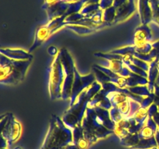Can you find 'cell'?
Wrapping results in <instances>:
<instances>
[{
	"mask_svg": "<svg viewBox=\"0 0 159 149\" xmlns=\"http://www.w3.org/2000/svg\"><path fill=\"white\" fill-rule=\"evenodd\" d=\"M1 137L7 141L10 147L15 141L20 139L22 133L20 123L14 117L12 113H6L1 116Z\"/></svg>",
	"mask_w": 159,
	"mask_h": 149,
	"instance_id": "52a82bcc",
	"label": "cell"
},
{
	"mask_svg": "<svg viewBox=\"0 0 159 149\" xmlns=\"http://www.w3.org/2000/svg\"><path fill=\"white\" fill-rule=\"evenodd\" d=\"M107 63H108V65L107 66V68L121 77L127 78L134 74V73L126 67L122 60L107 61Z\"/></svg>",
	"mask_w": 159,
	"mask_h": 149,
	"instance_id": "30bf717a",
	"label": "cell"
},
{
	"mask_svg": "<svg viewBox=\"0 0 159 149\" xmlns=\"http://www.w3.org/2000/svg\"><path fill=\"white\" fill-rule=\"evenodd\" d=\"M15 149H21V148H20V147H16Z\"/></svg>",
	"mask_w": 159,
	"mask_h": 149,
	"instance_id": "836d02e7",
	"label": "cell"
},
{
	"mask_svg": "<svg viewBox=\"0 0 159 149\" xmlns=\"http://www.w3.org/2000/svg\"><path fill=\"white\" fill-rule=\"evenodd\" d=\"M135 49L136 52L142 54H148L153 49V45L152 42H148V43H142V44L135 45Z\"/></svg>",
	"mask_w": 159,
	"mask_h": 149,
	"instance_id": "603a6c76",
	"label": "cell"
},
{
	"mask_svg": "<svg viewBox=\"0 0 159 149\" xmlns=\"http://www.w3.org/2000/svg\"><path fill=\"white\" fill-rule=\"evenodd\" d=\"M158 106V112H159V106Z\"/></svg>",
	"mask_w": 159,
	"mask_h": 149,
	"instance_id": "e575fe53",
	"label": "cell"
},
{
	"mask_svg": "<svg viewBox=\"0 0 159 149\" xmlns=\"http://www.w3.org/2000/svg\"><path fill=\"white\" fill-rule=\"evenodd\" d=\"M52 29H51L50 24L47 25V26H42V27L39 28L37 30V33L35 34V37H34V41L32 46L30 47V51H33L40 46L50 35L52 34Z\"/></svg>",
	"mask_w": 159,
	"mask_h": 149,
	"instance_id": "8fae6325",
	"label": "cell"
},
{
	"mask_svg": "<svg viewBox=\"0 0 159 149\" xmlns=\"http://www.w3.org/2000/svg\"><path fill=\"white\" fill-rule=\"evenodd\" d=\"M96 81L95 73H90L87 75H81L78 71L76 67H75V78L73 82L72 90H71V98H70L69 106H71L77 100L79 95L91 86Z\"/></svg>",
	"mask_w": 159,
	"mask_h": 149,
	"instance_id": "ba28073f",
	"label": "cell"
},
{
	"mask_svg": "<svg viewBox=\"0 0 159 149\" xmlns=\"http://www.w3.org/2000/svg\"><path fill=\"white\" fill-rule=\"evenodd\" d=\"M57 52V48H55L54 47H51L48 48V53H49L51 55L54 56Z\"/></svg>",
	"mask_w": 159,
	"mask_h": 149,
	"instance_id": "83f0119b",
	"label": "cell"
},
{
	"mask_svg": "<svg viewBox=\"0 0 159 149\" xmlns=\"http://www.w3.org/2000/svg\"><path fill=\"white\" fill-rule=\"evenodd\" d=\"M1 149H6V148H1Z\"/></svg>",
	"mask_w": 159,
	"mask_h": 149,
	"instance_id": "d590c367",
	"label": "cell"
},
{
	"mask_svg": "<svg viewBox=\"0 0 159 149\" xmlns=\"http://www.w3.org/2000/svg\"><path fill=\"white\" fill-rule=\"evenodd\" d=\"M1 54L16 61H28L33 59V55L30 52L19 48H1Z\"/></svg>",
	"mask_w": 159,
	"mask_h": 149,
	"instance_id": "9c48e42d",
	"label": "cell"
},
{
	"mask_svg": "<svg viewBox=\"0 0 159 149\" xmlns=\"http://www.w3.org/2000/svg\"><path fill=\"white\" fill-rule=\"evenodd\" d=\"M140 140L141 139H140L138 133H134V134H128L127 136L124 137V138L120 139V141L121 145L132 148L139 143Z\"/></svg>",
	"mask_w": 159,
	"mask_h": 149,
	"instance_id": "e0dca14e",
	"label": "cell"
},
{
	"mask_svg": "<svg viewBox=\"0 0 159 149\" xmlns=\"http://www.w3.org/2000/svg\"><path fill=\"white\" fill-rule=\"evenodd\" d=\"M157 68H158V70L159 71V60L158 61V62H157Z\"/></svg>",
	"mask_w": 159,
	"mask_h": 149,
	"instance_id": "1f68e13d",
	"label": "cell"
},
{
	"mask_svg": "<svg viewBox=\"0 0 159 149\" xmlns=\"http://www.w3.org/2000/svg\"><path fill=\"white\" fill-rule=\"evenodd\" d=\"M60 55L61 62L64 68L65 79H64L63 86H62L61 99L64 100L70 99L72 90L73 82L75 78V65L74 61L71 57L69 53L65 48H62L58 52Z\"/></svg>",
	"mask_w": 159,
	"mask_h": 149,
	"instance_id": "8992f818",
	"label": "cell"
},
{
	"mask_svg": "<svg viewBox=\"0 0 159 149\" xmlns=\"http://www.w3.org/2000/svg\"><path fill=\"white\" fill-rule=\"evenodd\" d=\"M114 9L113 8H110L107 9L104 14V21L109 22L110 20H113V16H114Z\"/></svg>",
	"mask_w": 159,
	"mask_h": 149,
	"instance_id": "484cf974",
	"label": "cell"
},
{
	"mask_svg": "<svg viewBox=\"0 0 159 149\" xmlns=\"http://www.w3.org/2000/svg\"><path fill=\"white\" fill-rule=\"evenodd\" d=\"M129 91L133 94L140 96H155V94L150 93L147 85H136L127 88Z\"/></svg>",
	"mask_w": 159,
	"mask_h": 149,
	"instance_id": "d6986e66",
	"label": "cell"
},
{
	"mask_svg": "<svg viewBox=\"0 0 159 149\" xmlns=\"http://www.w3.org/2000/svg\"><path fill=\"white\" fill-rule=\"evenodd\" d=\"M123 57H124L126 60L128 61L129 62H130V63L133 64V65H136V66H138V68H141V69H143L144 71H145L146 72L148 71L149 65H150V64L148 63V62L144 61L141 60V59L137 58V57H134V56L132 55L123 56Z\"/></svg>",
	"mask_w": 159,
	"mask_h": 149,
	"instance_id": "ffe728a7",
	"label": "cell"
},
{
	"mask_svg": "<svg viewBox=\"0 0 159 149\" xmlns=\"http://www.w3.org/2000/svg\"><path fill=\"white\" fill-rule=\"evenodd\" d=\"M154 94L157 97H159V85L157 84H155V87H154Z\"/></svg>",
	"mask_w": 159,
	"mask_h": 149,
	"instance_id": "f546056e",
	"label": "cell"
},
{
	"mask_svg": "<svg viewBox=\"0 0 159 149\" xmlns=\"http://www.w3.org/2000/svg\"><path fill=\"white\" fill-rule=\"evenodd\" d=\"M158 105H156V104L154 102V103H152V105L148 108V116H150V117H152V116H153L155 113H158Z\"/></svg>",
	"mask_w": 159,
	"mask_h": 149,
	"instance_id": "4316f807",
	"label": "cell"
},
{
	"mask_svg": "<svg viewBox=\"0 0 159 149\" xmlns=\"http://www.w3.org/2000/svg\"><path fill=\"white\" fill-rule=\"evenodd\" d=\"M152 35L151 31L146 26H141L136 30L134 39V45H139L151 42Z\"/></svg>",
	"mask_w": 159,
	"mask_h": 149,
	"instance_id": "5bb4252c",
	"label": "cell"
},
{
	"mask_svg": "<svg viewBox=\"0 0 159 149\" xmlns=\"http://www.w3.org/2000/svg\"><path fill=\"white\" fill-rule=\"evenodd\" d=\"M151 149H159V147H158V146H156V147H152V148H151Z\"/></svg>",
	"mask_w": 159,
	"mask_h": 149,
	"instance_id": "d6a6232c",
	"label": "cell"
},
{
	"mask_svg": "<svg viewBox=\"0 0 159 149\" xmlns=\"http://www.w3.org/2000/svg\"><path fill=\"white\" fill-rule=\"evenodd\" d=\"M93 67L96 68L97 69L100 70L101 71L105 73L107 75H108L111 79L112 83L115 84V85H116L120 88H127V78L121 77V76L118 75L117 74L113 72V71H111L110 68L101 66V65H94Z\"/></svg>",
	"mask_w": 159,
	"mask_h": 149,
	"instance_id": "7c38bea8",
	"label": "cell"
},
{
	"mask_svg": "<svg viewBox=\"0 0 159 149\" xmlns=\"http://www.w3.org/2000/svg\"><path fill=\"white\" fill-rule=\"evenodd\" d=\"M152 119L154 120V121L155 122V124L158 125V127H159V112L155 113L153 116H152Z\"/></svg>",
	"mask_w": 159,
	"mask_h": 149,
	"instance_id": "f1b7e54d",
	"label": "cell"
},
{
	"mask_svg": "<svg viewBox=\"0 0 159 149\" xmlns=\"http://www.w3.org/2000/svg\"><path fill=\"white\" fill-rule=\"evenodd\" d=\"M73 133V144L76 145L78 149H87L89 146L88 141L85 139L84 136L83 129L82 124L76 126L74 129H72Z\"/></svg>",
	"mask_w": 159,
	"mask_h": 149,
	"instance_id": "4fadbf2b",
	"label": "cell"
},
{
	"mask_svg": "<svg viewBox=\"0 0 159 149\" xmlns=\"http://www.w3.org/2000/svg\"><path fill=\"white\" fill-rule=\"evenodd\" d=\"M108 99H110V102L112 104V107H116L119 104L125 102L129 99L128 96L124 93H120V92H113L107 95Z\"/></svg>",
	"mask_w": 159,
	"mask_h": 149,
	"instance_id": "2e32d148",
	"label": "cell"
},
{
	"mask_svg": "<svg viewBox=\"0 0 159 149\" xmlns=\"http://www.w3.org/2000/svg\"><path fill=\"white\" fill-rule=\"evenodd\" d=\"M159 60V57H156L152 62H151L149 65V69L148 71V88L151 93L154 94V87H155V81H156L157 77L159 74V71L157 68V62Z\"/></svg>",
	"mask_w": 159,
	"mask_h": 149,
	"instance_id": "9a60e30c",
	"label": "cell"
},
{
	"mask_svg": "<svg viewBox=\"0 0 159 149\" xmlns=\"http://www.w3.org/2000/svg\"><path fill=\"white\" fill-rule=\"evenodd\" d=\"M136 52V49H135V45H130V46H126L124 47L117 48V49H114L113 51H110V53L112 54H119L121 56H128L132 55Z\"/></svg>",
	"mask_w": 159,
	"mask_h": 149,
	"instance_id": "44dd1931",
	"label": "cell"
},
{
	"mask_svg": "<svg viewBox=\"0 0 159 149\" xmlns=\"http://www.w3.org/2000/svg\"><path fill=\"white\" fill-rule=\"evenodd\" d=\"M31 60L16 61L0 56V83L2 85H16L24 79Z\"/></svg>",
	"mask_w": 159,
	"mask_h": 149,
	"instance_id": "277c9868",
	"label": "cell"
},
{
	"mask_svg": "<svg viewBox=\"0 0 159 149\" xmlns=\"http://www.w3.org/2000/svg\"><path fill=\"white\" fill-rule=\"evenodd\" d=\"M65 72L61 62L60 55L57 54L51 63L49 71V95L51 99H61Z\"/></svg>",
	"mask_w": 159,
	"mask_h": 149,
	"instance_id": "5b68a950",
	"label": "cell"
},
{
	"mask_svg": "<svg viewBox=\"0 0 159 149\" xmlns=\"http://www.w3.org/2000/svg\"><path fill=\"white\" fill-rule=\"evenodd\" d=\"M109 111H110V115L112 120H113L116 124H118L120 121H121L124 119L123 116L120 114L119 110H118L117 107H112Z\"/></svg>",
	"mask_w": 159,
	"mask_h": 149,
	"instance_id": "cb8c5ba5",
	"label": "cell"
},
{
	"mask_svg": "<svg viewBox=\"0 0 159 149\" xmlns=\"http://www.w3.org/2000/svg\"><path fill=\"white\" fill-rule=\"evenodd\" d=\"M101 89H102V85L96 81L91 86L84 90L79 95L76 102L71 106H69L68 110L65 111L61 118L67 127L72 130V129H74L76 126L82 124L85 110L88 107L89 102Z\"/></svg>",
	"mask_w": 159,
	"mask_h": 149,
	"instance_id": "7a4b0ae2",
	"label": "cell"
},
{
	"mask_svg": "<svg viewBox=\"0 0 159 149\" xmlns=\"http://www.w3.org/2000/svg\"><path fill=\"white\" fill-rule=\"evenodd\" d=\"M63 149H78V147H76V145L75 144H70V145L67 146L66 147H65V148Z\"/></svg>",
	"mask_w": 159,
	"mask_h": 149,
	"instance_id": "4dcf8cb0",
	"label": "cell"
},
{
	"mask_svg": "<svg viewBox=\"0 0 159 149\" xmlns=\"http://www.w3.org/2000/svg\"><path fill=\"white\" fill-rule=\"evenodd\" d=\"M73 144L71 129L67 127L62 119L52 115L50 127L40 149H63Z\"/></svg>",
	"mask_w": 159,
	"mask_h": 149,
	"instance_id": "3957f363",
	"label": "cell"
},
{
	"mask_svg": "<svg viewBox=\"0 0 159 149\" xmlns=\"http://www.w3.org/2000/svg\"><path fill=\"white\" fill-rule=\"evenodd\" d=\"M122 61H124V65H126V67H127V68H128L130 71H132V72L134 73V74H138V75L142 76V77L148 79V72H146L145 71H144V70L141 69V68H138V67L136 66V65H133V64H131L130 62H129L128 61L126 60L124 57H123Z\"/></svg>",
	"mask_w": 159,
	"mask_h": 149,
	"instance_id": "7402d4cb",
	"label": "cell"
},
{
	"mask_svg": "<svg viewBox=\"0 0 159 149\" xmlns=\"http://www.w3.org/2000/svg\"><path fill=\"white\" fill-rule=\"evenodd\" d=\"M68 29H72L74 32L77 33L79 34H89V33L94 31V29H91V28L85 27L84 26H68Z\"/></svg>",
	"mask_w": 159,
	"mask_h": 149,
	"instance_id": "d4e9b609",
	"label": "cell"
},
{
	"mask_svg": "<svg viewBox=\"0 0 159 149\" xmlns=\"http://www.w3.org/2000/svg\"><path fill=\"white\" fill-rule=\"evenodd\" d=\"M158 146L156 139L155 137L147 139H141L139 143L134 147H132V149H151L154 147Z\"/></svg>",
	"mask_w": 159,
	"mask_h": 149,
	"instance_id": "ac0fdd59",
	"label": "cell"
},
{
	"mask_svg": "<svg viewBox=\"0 0 159 149\" xmlns=\"http://www.w3.org/2000/svg\"><path fill=\"white\" fill-rule=\"evenodd\" d=\"M82 127L84 136L90 145L114 133L116 124L112 120L108 110L99 106L87 107Z\"/></svg>",
	"mask_w": 159,
	"mask_h": 149,
	"instance_id": "6da1fadb",
	"label": "cell"
}]
</instances>
